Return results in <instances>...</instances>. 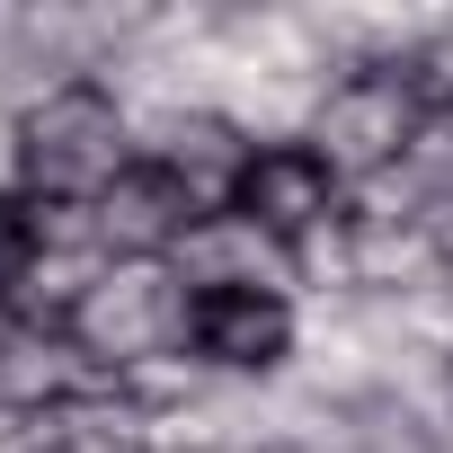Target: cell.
<instances>
[{"instance_id":"7","label":"cell","mask_w":453,"mask_h":453,"mask_svg":"<svg viewBox=\"0 0 453 453\" xmlns=\"http://www.w3.org/2000/svg\"><path fill=\"white\" fill-rule=\"evenodd\" d=\"M187 222H196L187 187L134 160V169L98 196V250H107V258H169V250L187 241Z\"/></svg>"},{"instance_id":"9","label":"cell","mask_w":453,"mask_h":453,"mask_svg":"<svg viewBox=\"0 0 453 453\" xmlns=\"http://www.w3.org/2000/svg\"><path fill=\"white\" fill-rule=\"evenodd\" d=\"M241 213H258L267 232H285V241H303L311 222H329V213H347V187L303 151V142H285V151H258L250 160V178H241V196H232Z\"/></svg>"},{"instance_id":"8","label":"cell","mask_w":453,"mask_h":453,"mask_svg":"<svg viewBox=\"0 0 453 453\" xmlns=\"http://www.w3.org/2000/svg\"><path fill=\"white\" fill-rule=\"evenodd\" d=\"M356 294H453L444 285V232L418 213H356Z\"/></svg>"},{"instance_id":"4","label":"cell","mask_w":453,"mask_h":453,"mask_svg":"<svg viewBox=\"0 0 453 453\" xmlns=\"http://www.w3.org/2000/svg\"><path fill=\"white\" fill-rule=\"evenodd\" d=\"M178 285L196 303H303V276H294V241L267 232L258 213L222 204V213H196L187 241L169 250Z\"/></svg>"},{"instance_id":"11","label":"cell","mask_w":453,"mask_h":453,"mask_svg":"<svg viewBox=\"0 0 453 453\" xmlns=\"http://www.w3.org/2000/svg\"><path fill=\"white\" fill-rule=\"evenodd\" d=\"M444 409H453V347H444Z\"/></svg>"},{"instance_id":"14","label":"cell","mask_w":453,"mask_h":453,"mask_svg":"<svg viewBox=\"0 0 453 453\" xmlns=\"http://www.w3.org/2000/svg\"><path fill=\"white\" fill-rule=\"evenodd\" d=\"M0 204H10V196H0Z\"/></svg>"},{"instance_id":"3","label":"cell","mask_w":453,"mask_h":453,"mask_svg":"<svg viewBox=\"0 0 453 453\" xmlns=\"http://www.w3.org/2000/svg\"><path fill=\"white\" fill-rule=\"evenodd\" d=\"M418 125H426V107H418L409 81H391V72H347V81H329V98H320L303 151L356 196V187H373V178L400 169V151H409Z\"/></svg>"},{"instance_id":"12","label":"cell","mask_w":453,"mask_h":453,"mask_svg":"<svg viewBox=\"0 0 453 453\" xmlns=\"http://www.w3.org/2000/svg\"><path fill=\"white\" fill-rule=\"evenodd\" d=\"M444 453H453V418H444Z\"/></svg>"},{"instance_id":"10","label":"cell","mask_w":453,"mask_h":453,"mask_svg":"<svg viewBox=\"0 0 453 453\" xmlns=\"http://www.w3.org/2000/svg\"><path fill=\"white\" fill-rule=\"evenodd\" d=\"M338 409H347V453H444V418H453V409L391 391V382L365 400H338Z\"/></svg>"},{"instance_id":"5","label":"cell","mask_w":453,"mask_h":453,"mask_svg":"<svg viewBox=\"0 0 453 453\" xmlns=\"http://www.w3.org/2000/svg\"><path fill=\"white\" fill-rule=\"evenodd\" d=\"M98 391V365L72 347L54 320H10L0 329V409L10 418H63Z\"/></svg>"},{"instance_id":"1","label":"cell","mask_w":453,"mask_h":453,"mask_svg":"<svg viewBox=\"0 0 453 453\" xmlns=\"http://www.w3.org/2000/svg\"><path fill=\"white\" fill-rule=\"evenodd\" d=\"M196 320H204V303L178 285L169 258H107V276L89 285V303L63 329L98 365V382H134L169 356H196Z\"/></svg>"},{"instance_id":"13","label":"cell","mask_w":453,"mask_h":453,"mask_svg":"<svg viewBox=\"0 0 453 453\" xmlns=\"http://www.w3.org/2000/svg\"><path fill=\"white\" fill-rule=\"evenodd\" d=\"M0 329H10V311H0Z\"/></svg>"},{"instance_id":"6","label":"cell","mask_w":453,"mask_h":453,"mask_svg":"<svg viewBox=\"0 0 453 453\" xmlns=\"http://www.w3.org/2000/svg\"><path fill=\"white\" fill-rule=\"evenodd\" d=\"M196 356L241 382H285L303 365V303H204Z\"/></svg>"},{"instance_id":"2","label":"cell","mask_w":453,"mask_h":453,"mask_svg":"<svg viewBox=\"0 0 453 453\" xmlns=\"http://www.w3.org/2000/svg\"><path fill=\"white\" fill-rule=\"evenodd\" d=\"M134 160H142L134 151V116L98 81L45 98L19 125V196H36V204H98Z\"/></svg>"}]
</instances>
